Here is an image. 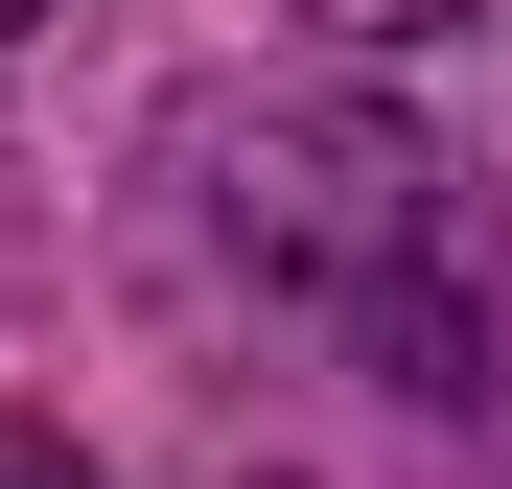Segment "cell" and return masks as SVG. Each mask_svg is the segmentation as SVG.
Returning a JSON list of instances; mask_svg holds the SVG:
<instances>
[{"label":"cell","mask_w":512,"mask_h":489,"mask_svg":"<svg viewBox=\"0 0 512 489\" xmlns=\"http://www.w3.org/2000/svg\"><path fill=\"white\" fill-rule=\"evenodd\" d=\"M233 257L280 303H373L443 257V163L396 117H280V140H233Z\"/></svg>","instance_id":"obj_1"},{"label":"cell","mask_w":512,"mask_h":489,"mask_svg":"<svg viewBox=\"0 0 512 489\" xmlns=\"http://www.w3.org/2000/svg\"><path fill=\"white\" fill-rule=\"evenodd\" d=\"M0 489H94V466H70V443H47V420H0Z\"/></svg>","instance_id":"obj_2"},{"label":"cell","mask_w":512,"mask_h":489,"mask_svg":"<svg viewBox=\"0 0 512 489\" xmlns=\"http://www.w3.org/2000/svg\"><path fill=\"white\" fill-rule=\"evenodd\" d=\"M326 24H373V47H396V24H443V0H326Z\"/></svg>","instance_id":"obj_3"},{"label":"cell","mask_w":512,"mask_h":489,"mask_svg":"<svg viewBox=\"0 0 512 489\" xmlns=\"http://www.w3.org/2000/svg\"><path fill=\"white\" fill-rule=\"evenodd\" d=\"M24 24H47V0H0V47H24Z\"/></svg>","instance_id":"obj_4"}]
</instances>
